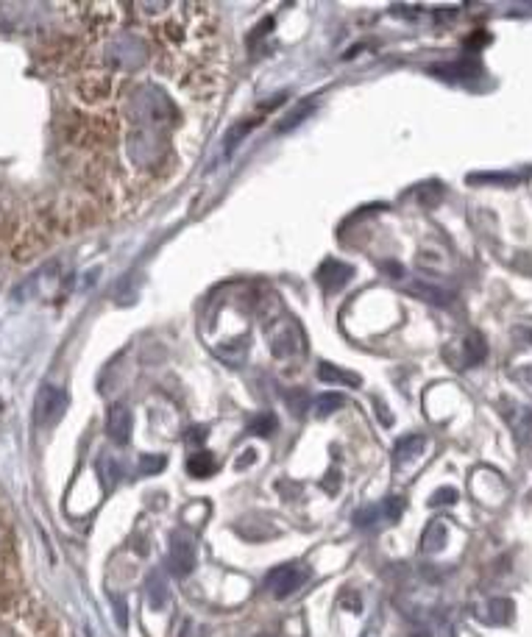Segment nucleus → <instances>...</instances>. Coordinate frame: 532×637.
Masks as SVG:
<instances>
[{
	"label": "nucleus",
	"mask_w": 532,
	"mask_h": 637,
	"mask_svg": "<svg viewBox=\"0 0 532 637\" xmlns=\"http://www.w3.org/2000/svg\"><path fill=\"white\" fill-rule=\"evenodd\" d=\"M424 449H427V440H424L421 434L401 437V440L396 442V451H393V462H396V468L416 462V460L424 454Z\"/></svg>",
	"instance_id": "9"
},
{
	"label": "nucleus",
	"mask_w": 532,
	"mask_h": 637,
	"mask_svg": "<svg viewBox=\"0 0 532 637\" xmlns=\"http://www.w3.org/2000/svg\"><path fill=\"white\" fill-rule=\"evenodd\" d=\"M488 623H507L510 618V604L507 601H491L488 604V615H483Z\"/></svg>",
	"instance_id": "14"
},
{
	"label": "nucleus",
	"mask_w": 532,
	"mask_h": 637,
	"mask_svg": "<svg viewBox=\"0 0 532 637\" xmlns=\"http://www.w3.org/2000/svg\"><path fill=\"white\" fill-rule=\"evenodd\" d=\"M68 409V396L62 390H56V388H45L39 393V401H37V420L42 426H53L59 418L65 415Z\"/></svg>",
	"instance_id": "6"
},
{
	"label": "nucleus",
	"mask_w": 532,
	"mask_h": 637,
	"mask_svg": "<svg viewBox=\"0 0 532 637\" xmlns=\"http://www.w3.org/2000/svg\"><path fill=\"white\" fill-rule=\"evenodd\" d=\"M132 412H129V407H123V404H114L112 409H109V437L117 442V445H126L129 440H132Z\"/></svg>",
	"instance_id": "8"
},
{
	"label": "nucleus",
	"mask_w": 532,
	"mask_h": 637,
	"mask_svg": "<svg viewBox=\"0 0 532 637\" xmlns=\"http://www.w3.org/2000/svg\"><path fill=\"white\" fill-rule=\"evenodd\" d=\"M148 58H151V48L143 39H137V34L114 37V42H109L103 50V61L117 70H137Z\"/></svg>",
	"instance_id": "1"
},
{
	"label": "nucleus",
	"mask_w": 532,
	"mask_h": 637,
	"mask_svg": "<svg viewBox=\"0 0 532 637\" xmlns=\"http://www.w3.org/2000/svg\"><path fill=\"white\" fill-rule=\"evenodd\" d=\"M114 81L106 70H87L79 81H76V95L90 103V106H103L112 95H114Z\"/></svg>",
	"instance_id": "2"
},
{
	"label": "nucleus",
	"mask_w": 532,
	"mask_h": 637,
	"mask_svg": "<svg viewBox=\"0 0 532 637\" xmlns=\"http://www.w3.org/2000/svg\"><path fill=\"white\" fill-rule=\"evenodd\" d=\"M148 596H151V607H162L167 601V588L159 577H151L148 582Z\"/></svg>",
	"instance_id": "17"
},
{
	"label": "nucleus",
	"mask_w": 532,
	"mask_h": 637,
	"mask_svg": "<svg viewBox=\"0 0 532 637\" xmlns=\"http://www.w3.org/2000/svg\"><path fill=\"white\" fill-rule=\"evenodd\" d=\"M268 343H271V354L276 359H290V356H299L304 351V337L293 321H282L279 326H273Z\"/></svg>",
	"instance_id": "4"
},
{
	"label": "nucleus",
	"mask_w": 532,
	"mask_h": 637,
	"mask_svg": "<svg viewBox=\"0 0 532 637\" xmlns=\"http://www.w3.org/2000/svg\"><path fill=\"white\" fill-rule=\"evenodd\" d=\"M340 404H343V398H340L337 393H326V396H321V398L315 401V418H329L332 412H337V409H340Z\"/></svg>",
	"instance_id": "13"
},
{
	"label": "nucleus",
	"mask_w": 532,
	"mask_h": 637,
	"mask_svg": "<svg viewBox=\"0 0 532 637\" xmlns=\"http://www.w3.org/2000/svg\"><path fill=\"white\" fill-rule=\"evenodd\" d=\"M114 604H117V621H121V626H126V604H123V599H117Z\"/></svg>",
	"instance_id": "23"
},
{
	"label": "nucleus",
	"mask_w": 532,
	"mask_h": 637,
	"mask_svg": "<svg viewBox=\"0 0 532 637\" xmlns=\"http://www.w3.org/2000/svg\"><path fill=\"white\" fill-rule=\"evenodd\" d=\"M204 440H207V429H204V426H196V429H190V431H187V442H193V445H204Z\"/></svg>",
	"instance_id": "22"
},
{
	"label": "nucleus",
	"mask_w": 532,
	"mask_h": 637,
	"mask_svg": "<svg viewBox=\"0 0 532 637\" xmlns=\"http://www.w3.org/2000/svg\"><path fill=\"white\" fill-rule=\"evenodd\" d=\"M167 568L176 573V577H187V573L196 568V548L193 540L182 532H176L170 540V554H167Z\"/></svg>",
	"instance_id": "5"
},
{
	"label": "nucleus",
	"mask_w": 532,
	"mask_h": 637,
	"mask_svg": "<svg viewBox=\"0 0 532 637\" xmlns=\"http://www.w3.org/2000/svg\"><path fill=\"white\" fill-rule=\"evenodd\" d=\"M438 287H430V284H421V281H412L410 284V292L412 295H419V298H424V301H432V303H443L446 298H443V292H435Z\"/></svg>",
	"instance_id": "15"
},
{
	"label": "nucleus",
	"mask_w": 532,
	"mask_h": 637,
	"mask_svg": "<svg viewBox=\"0 0 532 637\" xmlns=\"http://www.w3.org/2000/svg\"><path fill=\"white\" fill-rule=\"evenodd\" d=\"M273 429H276V418H273V415H260V418H254L251 426H249V431H251V434H260V437L273 434Z\"/></svg>",
	"instance_id": "16"
},
{
	"label": "nucleus",
	"mask_w": 532,
	"mask_h": 637,
	"mask_svg": "<svg viewBox=\"0 0 532 637\" xmlns=\"http://www.w3.org/2000/svg\"><path fill=\"white\" fill-rule=\"evenodd\" d=\"M454 501H457V493H454V490H449V487L438 490V493L430 498V504H432V506H441V504H454Z\"/></svg>",
	"instance_id": "21"
},
{
	"label": "nucleus",
	"mask_w": 532,
	"mask_h": 637,
	"mask_svg": "<svg viewBox=\"0 0 532 637\" xmlns=\"http://www.w3.org/2000/svg\"><path fill=\"white\" fill-rule=\"evenodd\" d=\"M318 376H321L324 381H332V385H346V388H360V381H363L357 373L340 370V367H335V365H329V362H321Z\"/></svg>",
	"instance_id": "10"
},
{
	"label": "nucleus",
	"mask_w": 532,
	"mask_h": 637,
	"mask_svg": "<svg viewBox=\"0 0 532 637\" xmlns=\"http://www.w3.org/2000/svg\"><path fill=\"white\" fill-rule=\"evenodd\" d=\"M165 468V457H143L140 460V471L143 473H159Z\"/></svg>",
	"instance_id": "20"
},
{
	"label": "nucleus",
	"mask_w": 532,
	"mask_h": 637,
	"mask_svg": "<svg viewBox=\"0 0 532 637\" xmlns=\"http://www.w3.org/2000/svg\"><path fill=\"white\" fill-rule=\"evenodd\" d=\"M12 554V543H9V526L4 521V515H0V565H4Z\"/></svg>",
	"instance_id": "19"
},
{
	"label": "nucleus",
	"mask_w": 532,
	"mask_h": 637,
	"mask_svg": "<svg viewBox=\"0 0 532 637\" xmlns=\"http://www.w3.org/2000/svg\"><path fill=\"white\" fill-rule=\"evenodd\" d=\"M187 471L196 479H207V476H212L218 471V462H215V457L209 451H198V454H193L187 460Z\"/></svg>",
	"instance_id": "11"
},
{
	"label": "nucleus",
	"mask_w": 532,
	"mask_h": 637,
	"mask_svg": "<svg viewBox=\"0 0 532 637\" xmlns=\"http://www.w3.org/2000/svg\"><path fill=\"white\" fill-rule=\"evenodd\" d=\"M379 509H382V521H396L401 515V509H404V501L401 498H388Z\"/></svg>",
	"instance_id": "18"
},
{
	"label": "nucleus",
	"mask_w": 532,
	"mask_h": 637,
	"mask_svg": "<svg viewBox=\"0 0 532 637\" xmlns=\"http://www.w3.org/2000/svg\"><path fill=\"white\" fill-rule=\"evenodd\" d=\"M354 276V271L348 268V265H343V262H324L321 268H318V273H315V279H318V284L326 290V292H335V290H343L346 284H348V279Z\"/></svg>",
	"instance_id": "7"
},
{
	"label": "nucleus",
	"mask_w": 532,
	"mask_h": 637,
	"mask_svg": "<svg viewBox=\"0 0 532 637\" xmlns=\"http://www.w3.org/2000/svg\"><path fill=\"white\" fill-rule=\"evenodd\" d=\"M307 582V570L302 565H295V562H287V565H279L268 573V590L276 596V599H287L293 596L295 590H299L302 585Z\"/></svg>",
	"instance_id": "3"
},
{
	"label": "nucleus",
	"mask_w": 532,
	"mask_h": 637,
	"mask_svg": "<svg viewBox=\"0 0 532 637\" xmlns=\"http://www.w3.org/2000/svg\"><path fill=\"white\" fill-rule=\"evenodd\" d=\"M443 546H446V524H443V521H435V524L427 526L424 540H421V548H424L427 554H435V551H441Z\"/></svg>",
	"instance_id": "12"
}]
</instances>
